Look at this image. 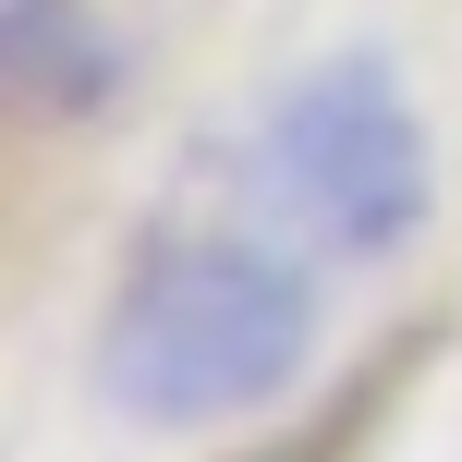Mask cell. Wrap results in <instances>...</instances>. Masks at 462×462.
<instances>
[{
	"mask_svg": "<svg viewBox=\"0 0 462 462\" xmlns=\"http://www.w3.org/2000/svg\"><path fill=\"white\" fill-rule=\"evenodd\" d=\"M304 341H317V304L280 255L159 244L134 268V292L110 304L97 377L134 426H219V414H255L268 390H292Z\"/></svg>",
	"mask_w": 462,
	"mask_h": 462,
	"instance_id": "obj_1",
	"label": "cell"
},
{
	"mask_svg": "<svg viewBox=\"0 0 462 462\" xmlns=\"http://www.w3.org/2000/svg\"><path fill=\"white\" fill-rule=\"evenodd\" d=\"M255 208L317 255H390L426 231V122L390 61H317L255 122Z\"/></svg>",
	"mask_w": 462,
	"mask_h": 462,
	"instance_id": "obj_2",
	"label": "cell"
}]
</instances>
